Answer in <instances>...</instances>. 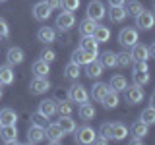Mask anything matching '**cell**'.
<instances>
[{
	"label": "cell",
	"mask_w": 155,
	"mask_h": 145,
	"mask_svg": "<svg viewBox=\"0 0 155 145\" xmlns=\"http://www.w3.org/2000/svg\"><path fill=\"white\" fill-rule=\"evenodd\" d=\"M87 99H89V93H87V89L84 85L76 83V85H72L70 89H68V101H70V103L81 105V103H85Z\"/></svg>",
	"instance_id": "1"
},
{
	"label": "cell",
	"mask_w": 155,
	"mask_h": 145,
	"mask_svg": "<svg viewBox=\"0 0 155 145\" xmlns=\"http://www.w3.org/2000/svg\"><path fill=\"white\" fill-rule=\"evenodd\" d=\"M153 23H155V18L147 10H142V12L136 16V27H138L140 31H149V29L153 27Z\"/></svg>",
	"instance_id": "2"
},
{
	"label": "cell",
	"mask_w": 155,
	"mask_h": 145,
	"mask_svg": "<svg viewBox=\"0 0 155 145\" xmlns=\"http://www.w3.org/2000/svg\"><path fill=\"white\" fill-rule=\"evenodd\" d=\"M74 132H76V141L78 143H84V145L93 143V139H95V135H97V132L91 128V126H81V128H76Z\"/></svg>",
	"instance_id": "3"
},
{
	"label": "cell",
	"mask_w": 155,
	"mask_h": 145,
	"mask_svg": "<svg viewBox=\"0 0 155 145\" xmlns=\"http://www.w3.org/2000/svg\"><path fill=\"white\" fill-rule=\"evenodd\" d=\"M87 18H91V19H95V21H99V19H103L107 16V12H105V6H103V2L101 0H91L89 4H87Z\"/></svg>",
	"instance_id": "4"
},
{
	"label": "cell",
	"mask_w": 155,
	"mask_h": 145,
	"mask_svg": "<svg viewBox=\"0 0 155 145\" xmlns=\"http://www.w3.org/2000/svg\"><path fill=\"white\" fill-rule=\"evenodd\" d=\"M74 25H76L74 12H68V10H64L62 14H58V18H56V27L60 29V31H70Z\"/></svg>",
	"instance_id": "5"
},
{
	"label": "cell",
	"mask_w": 155,
	"mask_h": 145,
	"mask_svg": "<svg viewBox=\"0 0 155 145\" xmlns=\"http://www.w3.org/2000/svg\"><path fill=\"white\" fill-rule=\"evenodd\" d=\"M118 43L122 47H132L138 43V29L134 27H124L122 31L118 33Z\"/></svg>",
	"instance_id": "6"
},
{
	"label": "cell",
	"mask_w": 155,
	"mask_h": 145,
	"mask_svg": "<svg viewBox=\"0 0 155 145\" xmlns=\"http://www.w3.org/2000/svg\"><path fill=\"white\" fill-rule=\"evenodd\" d=\"M45 137L48 143H60L64 137V132L60 130L58 124H47L45 126Z\"/></svg>",
	"instance_id": "7"
},
{
	"label": "cell",
	"mask_w": 155,
	"mask_h": 145,
	"mask_svg": "<svg viewBox=\"0 0 155 145\" xmlns=\"http://www.w3.org/2000/svg\"><path fill=\"white\" fill-rule=\"evenodd\" d=\"M0 139L4 143H18V128L16 124L0 126Z\"/></svg>",
	"instance_id": "8"
},
{
	"label": "cell",
	"mask_w": 155,
	"mask_h": 145,
	"mask_svg": "<svg viewBox=\"0 0 155 145\" xmlns=\"http://www.w3.org/2000/svg\"><path fill=\"white\" fill-rule=\"evenodd\" d=\"M126 101H128L130 105H138V103H142L143 101V89H142V85H132V87H126Z\"/></svg>",
	"instance_id": "9"
},
{
	"label": "cell",
	"mask_w": 155,
	"mask_h": 145,
	"mask_svg": "<svg viewBox=\"0 0 155 145\" xmlns=\"http://www.w3.org/2000/svg\"><path fill=\"white\" fill-rule=\"evenodd\" d=\"M51 89V83L47 81V77H33L31 83H29V91L33 95H43Z\"/></svg>",
	"instance_id": "10"
},
{
	"label": "cell",
	"mask_w": 155,
	"mask_h": 145,
	"mask_svg": "<svg viewBox=\"0 0 155 145\" xmlns=\"http://www.w3.org/2000/svg\"><path fill=\"white\" fill-rule=\"evenodd\" d=\"M130 56H132V62H147L149 54H147V47H143L142 43H136V45L130 47Z\"/></svg>",
	"instance_id": "11"
},
{
	"label": "cell",
	"mask_w": 155,
	"mask_h": 145,
	"mask_svg": "<svg viewBox=\"0 0 155 145\" xmlns=\"http://www.w3.org/2000/svg\"><path fill=\"white\" fill-rule=\"evenodd\" d=\"M52 10L47 6V2H37L35 6H33V18L37 19V21H47L48 18H51Z\"/></svg>",
	"instance_id": "12"
},
{
	"label": "cell",
	"mask_w": 155,
	"mask_h": 145,
	"mask_svg": "<svg viewBox=\"0 0 155 145\" xmlns=\"http://www.w3.org/2000/svg\"><path fill=\"white\" fill-rule=\"evenodd\" d=\"M37 112H41L43 116H47V118H52V116L56 114V101L54 99H45L39 103V108Z\"/></svg>",
	"instance_id": "13"
},
{
	"label": "cell",
	"mask_w": 155,
	"mask_h": 145,
	"mask_svg": "<svg viewBox=\"0 0 155 145\" xmlns=\"http://www.w3.org/2000/svg\"><path fill=\"white\" fill-rule=\"evenodd\" d=\"M6 60H8L10 66H16V64H21V62L25 60V54H23V50L19 47H12V48H8V52H6Z\"/></svg>",
	"instance_id": "14"
},
{
	"label": "cell",
	"mask_w": 155,
	"mask_h": 145,
	"mask_svg": "<svg viewBox=\"0 0 155 145\" xmlns=\"http://www.w3.org/2000/svg\"><path fill=\"white\" fill-rule=\"evenodd\" d=\"M85 74L89 79H97V77L103 76V64L99 60H91L85 64Z\"/></svg>",
	"instance_id": "15"
},
{
	"label": "cell",
	"mask_w": 155,
	"mask_h": 145,
	"mask_svg": "<svg viewBox=\"0 0 155 145\" xmlns=\"http://www.w3.org/2000/svg\"><path fill=\"white\" fill-rule=\"evenodd\" d=\"M128 135V128L122 122H114L110 124V139H116V141H122Z\"/></svg>",
	"instance_id": "16"
},
{
	"label": "cell",
	"mask_w": 155,
	"mask_h": 145,
	"mask_svg": "<svg viewBox=\"0 0 155 145\" xmlns=\"http://www.w3.org/2000/svg\"><path fill=\"white\" fill-rule=\"evenodd\" d=\"M80 48L85 50V52H91V54H97V52H99V43H97L91 35H85L80 41Z\"/></svg>",
	"instance_id": "17"
},
{
	"label": "cell",
	"mask_w": 155,
	"mask_h": 145,
	"mask_svg": "<svg viewBox=\"0 0 155 145\" xmlns=\"http://www.w3.org/2000/svg\"><path fill=\"white\" fill-rule=\"evenodd\" d=\"M45 139V128H41V126H33L27 130V141L29 143H39Z\"/></svg>",
	"instance_id": "18"
},
{
	"label": "cell",
	"mask_w": 155,
	"mask_h": 145,
	"mask_svg": "<svg viewBox=\"0 0 155 145\" xmlns=\"http://www.w3.org/2000/svg\"><path fill=\"white\" fill-rule=\"evenodd\" d=\"M126 18H128V14H126L124 6H110V10H109V19L113 23H122Z\"/></svg>",
	"instance_id": "19"
},
{
	"label": "cell",
	"mask_w": 155,
	"mask_h": 145,
	"mask_svg": "<svg viewBox=\"0 0 155 145\" xmlns=\"http://www.w3.org/2000/svg\"><path fill=\"white\" fill-rule=\"evenodd\" d=\"M37 37H39V41L41 43H45V45H48V43H54L56 41V31L52 27H41L37 31Z\"/></svg>",
	"instance_id": "20"
},
{
	"label": "cell",
	"mask_w": 155,
	"mask_h": 145,
	"mask_svg": "<svg viewBox=\"0 0 155 145\" xmlns=\"http://www.w3.org/2000/svg\"><path fill=\"white\" fill-rule=\"evenodd\" d=\"M97 54H91V52H85L81 50V48H78V50H74V54H72V62H76V64H87V62L95 60Z\"/></svg>",
	"instance_id": "21"
},
{
	"label": "cell",
	"mask_w": 155,
	"mask_h": 145,
	"mask_svg": "<svg viewBox=\"0 0 155 145\" xmlns=\"http://www.w3.org/2000/svg\"><path fill=\"white\" fill-rule=\"evenodd\" d=\"M78 112H80V118H81V120L89 122V120H93V118H95V106L85 101V103H81V105H80V110H78Z\"/></svg>",
	"instance_id": "22"
},
{
	"label": "cell",
	"mask_w": 155,
	"mask_h": 145,
	"mask_svg": "<svg viewBox=\"0 0 155 145\" xmlns=\"http://www.w3.org/2000/svg\"><path fill=\"white\" fill-rule=\"evenodd\" d=\"M95 27H97V21H95V19H91V18L81 19V21H80V33H81V37H85V35H91V37H93Z\"/></svg>",
	"instance_id": "23"
},
{
	"label": "cell",
	"mask_w": 155,
	"mask_h": 145,
	"mask_svg": "<svg viewBox=\"0 0 155 145\" xmlns=\"http://www.w3.org/2000/svg\"><path fill=\"white\" fill-rule=\"evenodd\" d=\"M16 122H18L16 110H12V108H2L0 110V124L2 126H10V124H16Z\"/></svg>",
	"instance_id": "24"
},
{
	"label": "cell",
	"mask_w": 155,
	"mask_h": 145,
	"mask_svg": "<svg viewBox=\"0 0 155 145\" xmlns=\"http://www.w3.org/2000/svg\"><path fill=\"white\" fill-rule=\"evenodd\" d=\"M93 39L99 43V45H101V43H107L110 39V29L97 23V27H95V31H93Z\"/></svg>",
	"instance_id": "25"
},
{
	"label": "cell",
	"mask_w": 155,
	"mask_h": 145,
	"mask_svg": "<svg viewBox=\"0 0 155 145\" xmlns=\"http://www.w3.org/2000/svg\"><path fill=\"white\" fill-rule=\"evenodd\" d=\"M56 124L60 126V130H62L64 134H74V130L78 128L76 122H74V118H70V116H60Z\"/></svg>",
	"instance_id": "26"
},
{
	"label": "cell",
	"mask_w": 155,
	"mask_h": 145,
	"mask_svg": "<svg viewBox=\"0 0 155 145\" xmlns=\"http://www.w3.org/2000/svg\"><path fill=\"white\" fill-rule=\"evenodd\" d=\"M14 83V72H12V66L6 64V66H0V85H12Z\"/></svg>",
	"instance_id": "27"
},
{
	"label": "cell",
	"mask_w": 155,
	"mask_h": 145,
	"mask_svg": "<svg viewBox=\"0 0 155 145\" xmlns=\"http://www.w3.org/2000/svg\"><path fill=\"white\" fill-rule=\"evenodd\" d=\"M33 74H35V77H47L48 74H51V68H48V62L45 60H37L35 64H33Z\"/></svg>",
	"instance_id": "28"
},
{
	"label": "cell",
	"mask_w": 155,
	"mask_h": 145,
	"mask_svg": "<svg viewBox=\"0 0 155 145\" xmlns=\"http://www.w3.org/2000/svg\"><path fill=\"white\" fill-rule=\"evenodd\" d=\"M101 103H103L105 108H116V106H118V93L113 91V89H109V93L101 99Z\"/></svg>",
	"instance_id": "29"
},
{
	"label": "cell",
	"mask_w": 155,
	"mask_h": 145,
	"mask_svg": "<svg viewBox=\"0 0 155 145\" xmlns=\"http://www.w3.org/2000/svg\"><path fill=\"white\" fill-rule=\"evenodd\" d=\"M109 87H110L113 91H116V93H120V91H124L126 87H128V81H126L124 76H113V77H110Z\"/></svg>",
	"instance_id": "30"
},
{
	"label": "cell",
	"mask_w": 155,
	"mask_h": 145,
	"mask_svg": "<svg viewBox=\"0 0 155 145\" xmlns=\"http://www.w3.org/2000/svg\"><path fill=\"white\" fill-rule=\"evenodd\" d=\"M109 89H110V87L107 85V83L99 81V83H95V85H93V89H91V97H93L95 101H101L107 93H109Z\"/></svg>",
	"instance_id": "31"
},
{
	"label": "cell",
	"mask_w": 155,
	"mask_h": 145,
	"mask_svg": "<svg viewBox=\"0 0 155 145\" xmlns=\"http://www.w3.org/2000/svg\"><path fill=\"white\" fill-rule=\"evenodd\" d=\"M132 77H134V83L136 85H147L149 83V70H134L132 72Z\"/></svg>",
	"instance_id": "32"
},
{
	"label": "cell",
	"mask_w": 155,
	"mask_h": 145,
	"mask_svg": "<svg viewBox=\"0 0 155 145\" xmlns=\"http://www.w3.org/2000/svg\"><path fill=\"white\" fill-rule=\"evenodd\" d=\"M101 64H103V68H114L116 66V52L113 50H105L103 54H101Z\"/></svg>",
	"instance_id": "33"
},
{
	"label": "cell",
	"mask_w": 155,
	"mask_h": 145,
	"mask_svg": "<svg viewBox=\"0 0 155 145\" xmlns=\"http://www.w3.org/2000/svg\"><path fill=\"white\" fill-rule=\"evenodd\" d=\"M81 74V70H80V64H76V62H70L66 68H64V76L68 77V79H78Z\"/></svg>",
	"instance_id": "34"
},
{
	"label": "cell",
	"mask_w": 155,
	"mask_h": 145,
	"mask_svg": "<svg viewBox=\"0 0 155 145\" xmlns=\"http://www.w3.org/2000/svg\"><path fill=\"white\" fill-rule=\"evenodd\" d=\"M72 103L70 101H60V103H58L56 101V114H60V116H70L72 114Z\"/></svg>",
	"instance_id": "35"
},
{
	"label": "cell",
	"mask_w": 155,
	"mask_h": 145,
	"mask_svg": "<svg viewBox=\"0 0 155 145\" xmlns=\"http://www.w3.org/2000/svg\"><path fill=\"white\" fill-rule=\"evenodd\" d=\"M147 130H149V126H147V124H143L142 120L132 124V134H134V135H138V137H145V135H147Z\"/></svg>",
	"instance_id": "36"
},
{
	"label": "cell",
	"mask_w": 155,
	"mask_h": 145,
	"mask_svg": "<svg viewBox=\"0 0 155 145\" xmlns=\"http://www.w3.org/2000/svg\"><path fill=\"white\" fill-rule=\"evenodd\" d=\"M142 10H143V6L138 2V0H130V2L126 4V14H128V16H134L136 18Z\"/></svg>",
	"instance_id": "37"
},
{
	"label": "cell",
	"mask_w": 155,
	"mask_h": 145,
	"mask_svg": "<svg viewBox=\"0 0 155 145\" xmlns=\"http://www.w3.org/2000/svg\"><path fill=\"white\" fill-rule=\"evenodd\" d=\"M140 120H142L143 124L151 126V124L155 122V108H153V106H147V108L142 112V116H140Z\"/></svg>",
	"instance_id": "38"
},
{
	"label": "cell",
	"mask_w": 155,
	"mask_h": 145,
	"mask_svg": "<svg viewBox=\"0 0 155 145\" xmlns=\"http://www.w3.org/2000/svg\"><path fill=\"white\" fill-rule=\"evenodd\" d=\"M130 64H132V56H130V52L122 50V52H118V54H116V66L126 68V66H130Z\"/></svg>",
	"instance_id": "39"
},
{
	"label": "cell",
	"mask_w": 155,
	"mask_h": 145,
	"mask_svg": "<svg viewBox=\"0 0 155 145\" xmlns=\"http://www.w3.org/2000/svg\"><path fill=\"white\" fill-rule=\"evenodd\" d=\"M31 124H33V126H41V128H45V126L48 124V118H47V116H43L41 112H33V114H31Z\"/></svg>",
	"instance_id": "40"
},
{
	"label": "cell",
	"mask_w": 155,
	"mask_h": 145,
	"mask_svg": "<svg viewBox=\"0 0 155 145\" xmlns=\"http://www.w3.org/2000/svg\"><path fill=\"white\" fill-rule=\"evenodd\" d=\"M62 6H64V10H68V12H76V10L80 8V0H62Z\"/></svg>",
	"instance_id": "41"
},
{
	"label": "cell",
	"mask_w": 155,
	"mask_h": 145,
	"mask_svg": "<svg viewBox=\"0 0 155 145\" xmlns=\"http://www.w3.org/2000/svg\"><path fill=\"white\" fill-rule=\"evenodd\" d=\"M8 37H10V27L6 19H0V39H8Z\"/></svg>",
	"instance_id": "42"
},
{
	"label": "cell",
	"mask_w": 155,
	"mask_h": 145,
	"mask_svg": "<svg viewBox=\"0 0 155 145\" xmlns=\"http://www.w3.org/2000/svg\"><path fill=\"white\" fill-rule=\"evenodd\" d=\"M54 58H56V52H54V50H51V48H48V50H43V52H41V60L48 62V64H51V62L54 60Z\"/></svg>",
	"instance_id": "43"
},
{
	"label": "cell",
	"mask_w": 155,
	"mask_h": 145,
	"mask_svg": "<svg viewBox=\"0 0 155 145\" xmlns=\"http://www.w3.org/2000/svg\"><path fill=\"white\" fill-rule=\"evenodd\" d=\"M99 134L103 135V137H107V139H110V124H101V130H99Z\"/></svg>",
	"instance_id": "44"
},
{
	"label": "cell",
	"mask_w": 155,
	"mask_h": 145,
	"mask_svg": "<svg viewBox=\"0 0 155 145\" xmlns=\"http://www.w3.org/2000/svg\"><path fill=\"white\" fill-rule=\"evenodd\" d=\"M47 2V6L51 8V10H58V8H62V0H45Z\"/></svg>",
	"instance_id": "45"
},
{
	"label": "cell",
	"mask_w": 155,
	"mask_h": 145,
	"mask_svg": "<svg viewBox=\"0 0 155 145\" xmlns=\"http://www.w3.org/2000/svg\"><path fill=\"white\" fill-rule=\"evenodd\" d=\"M134 70H149V66H147V62H136Z\"/></svg>",
	"instance_id": "46"
},
{
	"label": "cell",
	"mask_w": 155,
	"mask_h": 145,
	"mask_svg": "<svg viewBox=\"0 0 155 145\" xmlns=\"http://www.w3.org/2000/svg\"><path fill=\"white\" fill-rule=\"evenodd\" d=\"M110 6H124V0H109Z\"/></svg>",
	"instance_id": "47"
},
{
	"label": "cell",
	"mask_w": 155,
	"mask_h": 145,
	"mask_svg": "<svg viewBox=\"0 0 155 145\" xmlns=\"http://www.w3.org/2000/svg\"><path fill=\"white\" fill-rule=\"evenodd\" d=\"M147 54H149V58L155 56V45H149V47H147Z\"/></svg>",
	"instance_id": "48"
},
{
	"label": "cell",
	"mask_w": 155,
	"mask_h": 145,
	"mask_svg": "<svg viewBox=\"0 0 155 145\" xmlns=\"http://www.w3.org/2000/svg\"><path fill=\"white\" fill-rule=\"evenodd\" d=\"M0 99H2V87H0Z\"/></svg>",
	"instance_id": "49"
},
{
	"label": "cell",
	"mask_w": 155,
	"mask_h": 145,
	"mask_svg": "<svg viewBox=\"0 0 155 145\" xmlns=\"http://www.w3.org/2000/svg\"><path fill=\"white\" fill-rule=\"evenodd\" d=\"M0 2H4V0H0Z\"/></svg>",
	"instance_id": "50"
},
{
	"label": "cell",
	"mask_w": 155,
	"mask_h": 145,
	"mask_svg": "<svg viewBox=\"0 0 155 145\" xmlns=\"http://www.w3.org/2000/svg\"><path fill=\"white\" fill-rule=\"evenodd\" d=\"M0 126H2V124H0Z\"/></svg>",
	"instance_id": "51"
}]
</instances>
